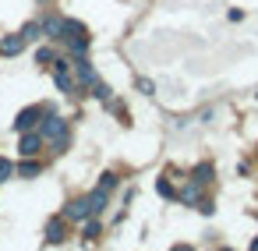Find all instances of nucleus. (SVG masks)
Here are the masks:
<instances>
[{
	"label": "nucleus",
	"instance_id": "nucleus-1",
	"mask_svg": "<svg viewBox=\"0 0 258 251\" xmlns=\"http://www.w3.org/2000/svg\"><path fill=\"white\" fill-rule=\"evenodd\" d=\"M39 135L50 138L57 149H68V120L57 117V113H50V106L43 110V128H39Z\"/></svg>",
	"mask_w": 258,
	"mask_h": 251
},
{
	"label": "nucleus",
	"instance_id": "nucleus-9",
	"mask_svg": "<svg viewBox=\"0 0 258 251\" xmlns=\"http://www.w3.org/2000/svg\"><path fill=\"white\" fill-rule=\"evenodd\" d=\"M53 82H57V89H60V92H68V96H78V85H75V78L68 75V68H57Z\"/></svg>",
	"mask_w": 258,
	"mask_h": 251
},
{
	"label": "nucleus",
	"instance_id": "nucleus-6",
	"mask_svg": "<svg viewBox=\"0 0 258 251\" xmlns=\"http://www.w3.org/2000/svg\"><path fill=\"white\" fill-rule=\"evenodd\" d=\"M75 64H78V82H82V89H85V85H96V82H99V75H96V68H92V64H89L85 57H78Z\"/></svg>",
	"mask_w": 258,
	"mask_h": 251
},
{
	"label": "nucleus",
	"instance_id": "nucleus-24",
	"mask_svg": "<svg viewBox=\"0 0 258 251\" xmlns=\"http://www.w3.org/2000/svg\"><path fill=\"white\" fill-rule=\"evenodd\" d=\"M251 247H254V251H258V237H254V240H251Z\"/></svg>",
	"mask_w": 258,
	"mask_h": 251
},
{
	"label": "nucleus",
	"instance_id": "nucleus-19",
	"mask_svg": "<svg viewBox=\"0 0 258 251\" xmlns=\"http://www.w3.org/2000/svg\"><path fill=\"white\" fill-rule=\"evenodd\" d=\"M11 173H15V166H11L8 159H0V184H4V180H11Z\"/></svg>",
	"mask_w": 258,
	"mask_h": 251
},
{
	"label": "nucleus",
	"instance_id": "nucleus-20",
	"mask_svg": "<svg viewBox=\"0 0 258 251\" xmlns=\"http://www.w3.org/2000/svg\"><path fill=\"white\" fill-rule=\"evenodd\" d=\"M53 57H57V53H53V50H46V46H43V50H39V53H36V60H39V64H50V60H53Z\"/></svg>",
	"mask_w": 258,
	"mask_h": 251
},
{
	"label": "nucleus",
	"instance_id": "nucleus-12",
	"mask_svg": "<svg viewBox=\"0 0 258 251\" xmlns=\"http://www.w3.org/2000/svg\"><path fill=\"white\" fill-rule=\"evenodd\" d=\"M99 233H103L99 219H92V216H89V219H82V240H96Z\"/></svg>",
	"mask_w": 258,
	"mask_h": 251
},
{
	"label": "nucleus",
	"instance_id": "nucleus-22",
	"mask_svg": "<svg viewBox=\"0 0 258 251\" xmlns=\"http://www.w3.org/2000/svg\"><path fill=\"white\" fill-rule=\"evenodd\" d=\"M99 184H103V187H110V191H113V187H117V173H103V180H99Z\"/></svg>",
	"mask_w": 258,
	"mask_h": 251
},
{
	"label": "nucleus",
	"instance_id": "nucleus-5",
	"mask_svg": "<svg viewBox=\"0 0 258 251\" xmlns=\"http://www.w3.org/2000/svg\"><path fill=\"white\" fill-rule=\"evenodd\" d=\"M106 205H110V187H103V184H99V187L89 195V209H92V216H99Z\"/></svg>",
	"mask_w": 258,
	"mask_h": 251
},
{
	"label": "nucleus",
	"instance_id": "nucleus-3",
	"mask_svg": "<svg viewBox=\"0 0 258 251\" xmlns=\"http://www.w3.org/2000/svg\"><path fill=\"white\" fill-rule=\"evenodd\" d=\"M78 36H89V32H85V25H82L78 18H60V32H57V39L71 43V39H78Z\"/></svg>",
	"mask_w": 258,
	"mask_h": 251
},
{
	"label": "nucleus",
	"instance_id": "nucleus-8",
	"mask_svg": "<svg viewBox=\"0 0 258 251\" xmlns=\"http://www.w3.org/2000/svg\"><path fill=\"white\" fill-rule=\"evenodd\" d=\"M25 50V39L22 36H8V39H0V57H18Z\"/></svg>",
	"mask_w": 258,
	"mask_h": 251
},
{
	"label": "nucleus",
	"instance_id": "nucleus-10",
	"mask_svg": "<svg viewBox=\"0 0 258 251\" xmlns=\"http://www.w3.org/2000/svg\"><path fill=\"white\" fill-rule=\"evenodd\" d=\"M198 198H202V184H198V180H191V184L180 191V202H184V205H198Z\"/></svg>",
	"mask_w": 258,
	"mask_h": 251
},
{
	"label": "nucleus",
	"instance_id": "nucleus-17",
	"mask_svg": "<svg viewBox=\"0 0 258 251\" xmlns=\"http://www.w3.org/2000/svg\"><path fill=\"white\" fill-rule=\"evenodd\" d=\"M156 191H159V198H177V191H173V184H170V180H163V177L156 180Z\"/></svg>",
	"mask_w": 258,
	"mask_h": 251
},
{
	"label": "nucleus",
	"instance_id": "nucleus-16",
	"mask_svg": "<svg viewBox=\"0 0 258 251\" xmlns=\"http://www.w3.org/2000/svg\"><path fill=\"white\" fill-rule=\"evenodd\" d=\"M39 32H43V25H39V22H29V25L22 29V39L32 43V39H39Z\"/></svg>",
	"mask_w": 258,
	"mask_h": 251
},
{
	"label": "nucleus",
	"instance_id": "nucleus-11",
	"mask_svg": "<svg viewBox=\"0 0 258 251\" xmlns=\"http://www.w3.org/2000/svg\"><path fill=\"white\" fill-rule=\"evenodd\" d=\"M64 240V223L60 219H50L46 223V244H60Z\"/></svg>",
	"mask_w": 258,
	"mask_h": 251
},
{
	"label": "nucleus",
	"instance_id": "nucleus-23",
	"mask_svg": "<svg viewBox=\"0 0 258 251\" xmlns=\"http://www.w3.org/2000/svg\"><path fill=\"white\" fill-rule=\"evenodd\" d=\"M198 209H202V212H205V216H212V209H216V205H212V202H209V198H198Z\"/></svg>",
	"mask_w": 258,
	"mask_h": 251
},
{
	"label": "nucleus",
	"instance_id": "nucleus-15",
	"mask_svg": "<svg viewBox=\"0 0 258 251\" xmlns=\"http://www.w3.org/2000/svg\"><path fill=\"white\" fill-rule=\"evenodd\" d=\"M191 180H198V184H209L212 180V163H202V166H195V177Z\"/></svg>",
	"mask_w": 258,
	"mask_h": 251
},
{
	"label": "nucleus",
	"instance_id": "nucleus-4",
	"mask_svg": "<svg viewBox=\"0 0 258 251\" xmlns=\"http://www.w3.org/2000/svg\"><path fill=\"white\" fill-rule=\"evenodd\" d=\"M64 216L68 219H89L92 216V209H89V198H75V202H68V209H64Z\"/></svg>",
	"mask_w": 258,
	"mask_h": 251
},
{
	"label": "nucleus",
	"instance_id": "nucleus-18",
	"mask_svg": "<svg viewBox=\"0 0 258 251\" xmlns=\"http://www.w3.org/2000/svg\"><path fill=\"white\" fill-rule=\"evenodd\" d=\"M43 32L57 39V32H60V18H46V22H43Z\"/></svg>",
	"mask_w": 258,
	"mask_h": 251
},
{
	"label": "nucleus",
	"instance_id": "nucleus-2",
	"mask_svg": "<svg viewBox=\"0 0 258 251\" xmlns=\"http://www.w3.org/2000/svg\"><path fill=\"white\" fill-rule=\"evenodd\" d=\"M43 110H46V106H25V110L18 113V120H15V131H32V128L39 124Z\"/></svg>",
	"mask_w": 258,
	"mask_h": 251
},
{
	"label": "nucleus",
	"instance_id": "nucleus-14",
	"mask_svg": "<svg viewBox=\"0 0 258 251\" xmlns=\"http://www.w3.org/2000/svg\"><path fill=\"white\" fill-rule=\"evenodd\" d=\"M89 43H92L89 36H78V39H71L68 46H71V53H78V57H85V53H89Z\"/></svg>",
	"mask_w": 258,
	"mask_h": 251
},
{
	"label": "nucleus",
	"instance_id": "nucleus-13",
	"mask_svg": "<svg viewBox=\"0 0 258 251\" xmlns=\"http://www.w3.org/2000/svg\"><path fill=\"white\" fill-rule=\"evenodd\" d=\"M18 173H22L25 180H29V177H39V173H43V163H36L32 156H25V163L18 166Z\"/></svg>",
	"mask_w": 258,
	"mask_h": 251
},
{
	"label": "nucleus",
	"instance_id": "nucleus-21",
	"mask_svg": "<svg viewBox=\"0 0 258 251\" xmlns=\"http://www.w3.org/2000/svg\"><path fill=\"white\" fill-rule=\"evenodd\" d=\"M138 92H142V96H152V82H149V78H138Z\"/></svg>",
	"mask_w": 258,
	"mask_h": 251
},
{
	"label": "nucleus",
	"instance_id": "nucleus-7",
	"mask_svg": "<svg viewBox=\"0 0 258 251\" xmlns=\"http://www.w3.org/2000/svg\"><path fill=\"white\" fill-rule=\"evenodd\" d=\"M39 142H43V135H36V131H22V145H18V152H22V156H36V152H39Z\"/></svg>",
	"mask_w": 258,
	"mask_h": 251
}]
</instances>
